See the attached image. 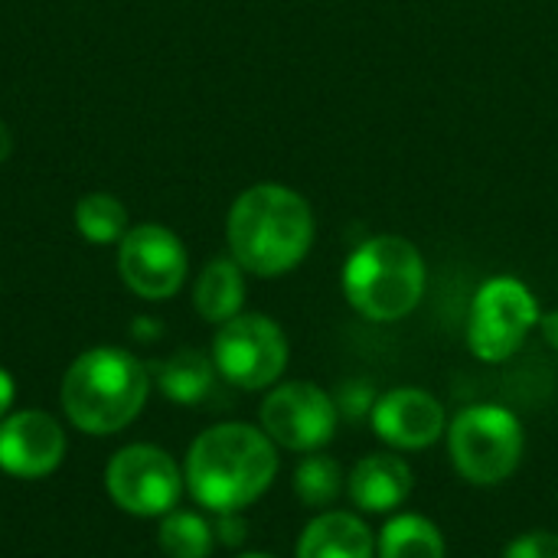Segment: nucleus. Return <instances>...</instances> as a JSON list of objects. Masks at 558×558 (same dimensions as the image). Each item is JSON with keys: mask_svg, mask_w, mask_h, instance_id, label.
<instances>
[{"mask_svg": "<svg viewBox=\"0 0 558 558\" xmlns=\"http://www.w3.org/2000/svg\"><path fill=\"white\" fill-rule=\"evenodd\" d=\"M415 474L399 454H366L347 477L350 504L360 513H392L412 494Z\"/></svg>", "mask_w": 558, "mask_h": 558, "instance_id": "13", "label": "nucleus"}, {"mask_svg": "<svg viewBox=\"0 0 558 558\" xmlns=\"http://www.w3.org/2000/svg\"><path fill=\"white\" fill-rule=\"evenodd\" d=\"M226 232L242 271L278 278L307 258L314 245V209L291 186L258 183L232 203Z\"/></svg>", "mask_w": 558, "mask_h": 558, "instance_id": "2", "label": "nucleus"}, {"mask_svg": "<svg viewBox=\"0 0 558 558\" xmlns=\"http://www.w3.org/2000/svg\"><path fill=\"white\" fill-rule=\"evenodd\" d=\"M150 392L147 366L118 347L82 353L62 379V409L85 435H118L128 428Z\"/></svg>", "mask_w": 558, "mask_h": 558, "instance_id": "3", "label": "nucleus"}, {"mask_svg": "<svg viewBox=\"0 0 558 558\" xmlns=\"http://www.w3.org/2000/svg\"><path fill=\"white\" fill-rule=\"evenodd\" d=\"M157 543L167 558H209L216 549V533L213 523L199 513L170 510L167 517H160Z\"/></svg>", "mask_w": 558, "mask_h": 558, "instance_id": "18", "label": "nucleus"}, {"mask_svg": "<svg viewBox=\"0 0 558 558\" xmlns=\"http://www.w3.org/2000/svg\"><path fill=\"white\" fill-rule=\"evenodd\" d=\"M278 477L275 441L245 422L206 428L186 454L183 481L209 513H235L255 504Z\"/></svg>", "mask_w": 558, "mask_h": 558, "instance_id": "1", "label": "nucleus"}, {"mask_svg": "<svg viewBox=\"0 0 558 558\" xmlns=\"http://www.w3.org/2000/svg\"><path fill=\"white\" fill-rule=\"evenodd\" d=\"M118 271L137 298L167 301L186 278V248L170 229L147 222L118 242Z\"/></svg>", "mask_w": 558, "mask_h": 558, "instance_id": "10", "label": "nucleus"}, {"mask_svg": "<svg viewBox=\"0 0 558 558\" xmlns=\"http://www.w3.org/2000/svg\"><path fill=\"white\" fill-rule=\"evenodd\" d=\"M216 363L213 356H206L203 350H180L170 360L157 363L154 379L160 386V392L177 402V405H199L213 386H216Z\"/></svg>", "mask_w": 558, "mask_h": 558, "instance_id": "16", "label": "nucleus"}, {"mask_svg": "<svg viewBox=\"0 0 558 558\" xmlns=\"http://www.w3.org/2000/svg\"><path fill=\"white\" fill-rule=\"evenodd\" d=\"M376 399H379V396H376V389H373L366 379H350V383H343V386L337 389V396H333L340 418H350V422L369 418Z\"/></svg>", "mask_w": 558, "mask_h": 558, "instance_id": "21", "label": "nucleus"}, {"mask_svg": "<svg viewBox=\"0 0 558 558\" xmlns=\"http://www.w3.org/2000/svg\"><path fill=\"white\" fill-rule=\"evenodd\" d=\"M75 226L95 245L121 242L128 232V209L108 193H88L75 206Z\"/></svg>", "mask_w": 558, "mask_h": 558, "instance_id": "20", "label": "nucleus"}, {"mask_svg": "<svg viewBox=\"0 0 558 558\" xmlns=\"http://www.w3.org/2000/svg\"><path fill=\"white\" fill-rule=\"evenodd\" d=\"M239 558H278V556H268V553H245V556Z\"/></svg>", "mask_w": 558, "mask_h": 558, "instance_id": "27", "label": "nucleus"}, {"mask_svg": "<svg viewBox=\"0 0 558 558\" xmlns=\"http://www.w3.org/2000/svg\"><path fill=\"white\" fill-rule=\"evenodd\" d=\"M539 330H543L546 343H549L553 350H558V311H553V314H543V317H539Z\"/></svg>", "mask_w": 558, "mask_h": 558, "instance_id": "25", "label": "nucleus"}, {"mask_svg": "<svg viewBox=\"0 0 558 558\" xmlns=\"http://www.w3.org/2000/svg\"><path fill=\"white\" fill-rule=\"evenodd\" d=\"M448 546L441 530L418 517V513H402L392 517L379 539H376V558H445Z\"/></svg>", "mask_w": 558, "mask_h": 558, "instance_id": "17", "label": "nucleus"}, {"mask_svg": "<svg viewBox=\"0 0 558 558\" xmlns=\"http://www.w3.org/2000/svg\"><path fill=\"white\" fill-rule=\"evenodd\" d=\"M294 558H376V536L356 513L327 510L304 526Z\"/></svg>", "mask_w": 558, "mask_h": 558, "instance_id": "14", "label": "nucleus"}, {"mask_svg": "<svg viewBox=\"0 0 558 558\" xmlns=\"http://www.w3.org/2000/svg\"><path fill=\"white\" fill-rule=\"evenodd\" d=\"M213 363L226 383L245 392L268 389L288 369V337L265 314H239L219 324Z\"/></svg>", "mask_w": 558, "mask_h": 558, "instance_id": "7", "label": "nucleus"}, {"mask_svg": "<svg viewBox=\"0 0 558 558\" xmlns=\"http://www.w3.org/2000/svg\"><path fill=\"white\" fill-rule=\"evenodd\" d=\"M213 533H216V543H222L229 549H239L248 539V520L239 510L235 513H216Z\"/></svg>", "mask_w": 558, "mask_h": 558, "instance_id": "23", "label": "nucleus"}, {"mask_svg": "<svg viewBox=\"0 0 558 558\" xmlns=\"http://www.w3.org/2000/svg\"><path fill=\"white\" fill-rule=\"evenodd\" d=\"M10 147H13V141H10V131H7V124L0 121V163L10 157Z\"/></svg>", "mask_w": 558, "mask_h": 558, "instance_id": "26", "label": "nucleus"}, {"mask_svg": "<svg viewBox=\"0 0 558 558\" xmlns=\"http://www.w3.org/2000/svg\"><path fill=\"white\" fill-rule=\"evenodd\" d=\"M13 396H16V386H13V376L7 369H0V422L7 418L10 405H13Z\"/></svg>", "mask_w": 558, "mask_h": 558, "instance_id": "24", "label": "nucleus"}, {"mask_svg": "<svg viewBox=\"0 0 558 558\" xmlns=\"http://www.w3.org/2000/svg\"><path fill=\"white\" fill-rule=\"evenodd\" d=\"M193 304L203 320L209 324H226L242 314L245 304V278L242 265L235 258H213L203 275L196 278Z\"/></svg>", "mask_w": 558, "mask_h": 558, "instance_id": "15", "label": "nucleus"}, {"mask_svg": "<svg viewBox=\"0 0 558 558\" xmlns=\"http://www.w3.org/2000/svg\"><path fill=\"white\" fill-rule=\"evenodd\" d=\"M369 422L373 432L399 451H422L448 432L445 405L432 392L412 386L389 389L386 396H379Z\"/></svg>", "mask_w": 558, "mask_h": 558, "instance_id": "12", "label": "nucleus"}, {"mask_svg": "<svg viewBox=\"0 0 558 558\" xmlns=\"http://www.w3.org/2000/svg\"><path fill=\"white\" fill-rule=\"evenodd\" d=\"M504 558H558V533L549 530L523 533L504 549Z\"/></svg>", "mask_w": 558, "mask_h": 558, "instance_id": "22", "label": "nucleus"}, {"mask_svg": "<svg viewBox=\"0 0 558 558\" xmlns=\"http://www.w3.org/2000/svg\"><path fill=\"white\" fill-rule=\"evenodd\" d=\"M425 258L402 235H373L343 265V294L356 314L376 324L409 317L425 294Z\"/></svg>", "mask_w": 558, "mask_h": 558, "instance_id": "4", "label": "nucleus"}, {"mask_svg": "<svg viewBox=\"0 0 558 558\" xmlns=\"http://www.w3.org/2000/svg\"><path fill=\"white\" fill-rule=\"evenodd\" d=\"M448 454L454 471L477 487H497L517 474L526 435L520 418L500 405H468L448 422Z\"/></svg>", "mask_w": 558, "mask_h": 558, "instance_id": "5", "label": "nucleus"}, {"mask_svg": "<svg viewBox=\"0 0 558 558\" xmlns=\"http://www.w3.org/2000/svg\"><path fill=\"white\" fill-rule=\"evenodd\" d=\"M105 484L111 500L131 517H167L177 510L183 494V474L177 461L154 445H128L121 448L105 471Z\"/></svg>", "mask_w": 558, "mask_h": 558, "instance_id": "8", "label": "nucleus"}, {"mask_svg": "<svg viewBox=\"0 0 558 558\" xmlns=\"http://www.w3.org/2000/svg\"><path fill=\"white\" fill-rule=\"evenodd\" d=\"M65 458L62 425L39 409L13 412L0 422V471L10 477L36 481L52 474Z\"/></svg>", "mask_w": 558, "mask_h": 558, "instance_id": "11", "label": "nucleus"}, {"mask_svg": "<svg viewBox=\"0 0 558 558\" xmlns=\"http://www.w3.org/2000/svg\"><path fill=\"white\" fill-rule=\"evenodd\" d=\"M539 304L520 278H490L471 301L468 347L481 363H507L539 327Z\"/></svg>", "mask_w": 558, "mask_h": 558, "instance_id": "6", "label": "nucleus"}, {"mask_svg": "<svg viewBox=\"0 0 558 558\" xmlns=\"http://www.w3.org/2000/svg\"><path fill=\"white\" fill-rule=\"evenodd\" d=\"M347 490V477H343V468L327 458V454H317L311 451L298 468H294V494L304 507L311 510H327L337 504V497Z\"/></svg>", "mask_w": 558, "mask_h": 558, "instance_id": "19", "label": "nucleus"}, {"mask_svg": "<svg viewBox=\"0 0 558 558\" xmlns=\"http://www.w3.org/2000/svg\"><path fill=\"white\" fill-rule=\"evenodd\" d=\"M340 412L330 392L314 383L275 386L262 402V432L288 451H320L333 441Z\"/></svg>", "mask_w": 558, "mask_h": 558, "instance_id": "9", "label": "nucleus"}]
</instances>
